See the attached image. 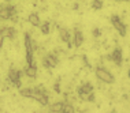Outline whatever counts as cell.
<instances>
[{"label":"cell","instance_id":"6da1fadb","mask_svg":"<svg viewBox=\"0 0 130 113\" xmlns=\"http://www.w3.org/2000/svg\"><path fill=\"white\" fill-rule=\"evenodd\" d=\"M25 49H26V63L27 64H33L34 63L33 53L37 49V45H36V41L31 40L30 33H25Z\"/></svg>","mask_w":130,"mask_h":113},{"label":"cell","instance_id":"7a4b0ae2","mask_svg":"<svg viewBox=\"0 0 130 113\" xmlns=\"http://www.w3.org/2000/svg\"><path fill=\"white\" fill-rule=\"evenodd\" d=\"M0 19L8 20L11 19L12 22H17V8L11 4L7 6H0Z\"/></svg>","mask_w":130,"mask_h":113},{"label":"cell","instance_id":"3957f363","mask_svg":"<svg viewBox=\"0 0 130 113\" xmlns=\"http://www.w3.org/2000/svg\"><path fill=\"white\" fill-rule=\"evenodd\" d=\"M94 74H96V78H97V79L101 80L103 83L111 84V83H114V80H115L114 75H112V74L108 71V70H105L104 67H97L96 71H94Z\"/></svg>","mask_w":130,"mask_h":113},{"label":"cell","instance_id":"277c9868","mask_svg":"<svg viewBox=\"0 0 130 113\" xmlns=\"http://www.w3.org/2000/svg\"><path fill=\"white\" fill-rule=\"evenodd\" d=\"M33 100H36L40 105H43V106H47L48 105V94L45 89L43 86H38V87H34V98Z\"/></svg>","mask_w":130,"mask_h":113},{"label":"cell","instance_id":"5b68a950","mask_svg":"<svg viewBox=\"0 0 130 113\" xmlns=\"http://www.w3.org/2000/svg\"><path fill=\"white\" fill-rule=\"evenodd\" d=\"M22 71H18V70H14V68H10L8 71V79L17 89H21L22 87V82H21V78H22Z\"/></svg>","mask_w":130,"mask_h":113},{"label":"cell","instance_id":"8992f818","mask_svg":"<svg viewBox=\"0 0 130 113\" xmlns=\"http://www.w3.org/2000/svg\"><path fill=\"white\" fill-rule=\"evenodd\" d=\"M111 23H112V26L118 30V33L121 34L122 37L126 36V25L122 22V19L119 18L118 15H112L111 16Z\"/></svg>","mask_w":130,"mask_h":113},{"label":"cell","instance_id":"52a82bcc","mask_svg":"<svg viewBox=\"0 0 130 113\" xmlns=\"http://www.w3.org/2000/svg\"><path fill=\"white\" fill-rule=\"evenodd\" d=\"M59 60H58V56L54 55V53H48L45 57L43 59V65L45 68H55L58 65Z\"/></svg>","mask_w":130,"mask_h":113},{"label":"cell","instance_id":"ba28073f","mask_svg":"<svg viewBox=\"0 0 130 113\" xmlns=\"http://www.w3.org/2000/svg\"><path fill=\"white\" fill-rule=\"evenodd\" d=\"M92 91H93V84H92V83H89V82L81 84V86L78 87V95H79L81 100H84V101L86 100V95H88V94H90Z\"/></svg>","mask_w":130,"mask_h":113},{"label":"cell","instance_id":"9c48e42d","mask_svg":"<svg viewBox=\"0 0 130 113\" xmlns=\"http://www.w3.org/2000/svg\"><path fill=\"white\" fill-rule=\"evenodd\" d=\"M108 59H110L111 61H114L117 65H121L122 61H123V55H122V51L119 48L114 49V51H112V53L108 56Z\"/></svg>","mask_w":130,"mask_h":113},{"label":"cell","instance_id":"30bf717a","mask_svg":"<svg viewBox=\"0 0 130 113\" xmlns=\"http://www.w3.org/2000/svg\"><path fill=\"white\" fill-rule=\"evenodd\" d=\"M25 75L27 78H31V79H34V78L37 76V65L36 63H33V64H27V67L25 68Z\"/></svg>","mask_w":130,"mask_h":113},{"label":"cell","instance_id":"8fae6325","mask_svg":"<svg viewBox=\"0 0 130 113\" xmlns=\"http://www.w3.org/2000/svg\"><path fill=\"white\" fill-rule=\"evenodd\" d=\"M84 42V33L79 29H74V47L79 48Z\"/></svg>","mask_w":130,"mask_h":113},{"label":"cell","instance_id":"7c38bea8","mask_svg":"<svg viewBox=\"0 0 130 113\" xmlns=\"http://www.w3.org/2000/svg\"><path fill=\"white\" fill-rule=\"evenodd\" d=\"M0 30H2L3 34H4V37H7L11 41L17 37V30L14 29V27H3V29H0Z\"/></svg>","mask_w":130,"mask_h":113},{"label":"cell","instance_id":"4fadbf2b","mask_svg":"<svg viewBox=\"0 0 130 113\" xmlns=\"http://www.w3.org/2000/svg\"><path fill=\"white\" fill-rule=\"evenodd\" d=\"M27 20H29V23L31 25V26H36V27H38V26L41 25L40 16H38V14H36V12H31V14H29V18H27Z\"/></svg>","mask_w":130,"mask_h":113},{"label":"cell","instance_id":"5bb4252c","mask_svg":"<svg viewBox=\"0 0 130 113\" xmlns=\"http://www.w3.org/2000/svg\"><path fill=\"white\" fill-rule=\"evenodd\" d=\"M59 36H60V40L63 42H69L71 40V33L67 29H63V27H59Z\"/></svg>","mask_w":130,"mask_h":113},{"label":"cell","instance_id":"9a60e30c","mask_svg":"<svg viewBox=\"0 0 130 113\" xmlns=\"http://www.w3.org/2000/svg\"><path fill=\"white\" fill-rule=\"evenodd\" d=\"M64 104H66V102H55V104H52L51 105V106H50V110L51 112H63V110H64Z\"/></svg>","mask_w":130,"mask_h":113},{"label":"cell","instance_id":"2e32d148","mask_svg":"<svg viewBox=\"0 0 130 113\" xmlns=\"http://www.w3.org/2000/svg\"><path fill=\"white\" fill-rule=\"evenodd\" d=\"M19 93H21L22 97H25V98H31V100L34 98V89H30V87H27V89H22Z\"/></svg>","mask_w":130,"mask_h":113},{"label":"cell","instance_id":"e0dca14e","mask_svg":"<svg viewBox=\"0 0 130 113\" xmlns=\"http://www.w3.org/2000/svg\"><path fill=\"white\" fill-rule=\"evenodd\" d=\"M38 27L41 29V33H43V34H48V33H50V30H51V25H50V22H47V20L43 22Z\"/></svg>","mask_w":130,"mask_h":113},{"label":"cell","instance_id":"ac0fdd59","mask_svg":"<svg viewBox=\"0 0 130 113\" xmlns=\"http://www.w3.org/2000/svg\"><path fill=\"white\" fill-rule=\"evenodd\" d=\"M92 8L93 10H101L103 8V0H92Z\"/></svg>","mask_w":130,"mask_h":113},{"label":"cell","instance_id":"d6986e66","mask_svg":"<svg viewBox=\"0 0 130 113\" xmlns=\"http://www.w3.org/2000/svg\"><path fill=\"white\" fill-rule=\"evenodd\" d=\"M74 106H73V105H70V104H64V113H74Z\"/></svg>","mask_w":130,"mask_h":113},{"label":"cell","instance_id":"ffe728a7","mask_svg":"<svg viewBox=\"0 0 130 113\" xmlns=\"http://www.w3.org/2000/svg\"><path fill=\"white\" fill-rule=\"evenodd\" d=\"M85 101H89V102H94V101H96V95H94L93 91H92L90 94L86 95V100H85Z\"/></svg>","mask_w":130,"mask_h":113},{"label":"cell","instance_id":"44dd1931","mask_svg":"<svg viewBox=\"0 0 130 113\" xmlns=\"http://www.w3.org/2000/svg\"><path fill=\"white\" fill-rule=\"evenodd\" d=\"M92 36H93L94 38L100 37V36H101V30L97 29V27H96V29H93V30H92Z\"/></svg>","mask_w":130,"mask_h":113},{"label":"cell","instance_id":"7402d4cb","mask_svg":"<svg viewBox=\"0 0 130 113\" xmlns=\"http://www.w3.org/2000/svg\"><path fill=\"white\" fill-rule=\"evenodd\" d=\"M54 91H55V93H60V83H59V82H56L54 84Z\"/></svg>","mask_w":130,"mask_h":113},{"label":"cell","instance_id":"603a6c76","mask_svg":"<svg viewBox=\"0 0 130 113\" xmlns=\"http://www.w3.org/2000/svg\"><path fill=\"white\" fill-rule=\"evenodd\" d=\"M4 38H6V37H4V34H3V33H2V30H0V48L3 47V42H4Z\"/></svg>","mask_w":130,"mask_h":113},{"label":"cell","instance_id":"cb8c5ba5","mask_svg":"<svg viewBox=\"0 0 130 113\" xmlns=\"http://www.w3.org/2000/svg\"><path fill=\"white\" fill-rule=\"evenodd\" d=\"M6 2H14V0H6Z\"/></svg>","mask_w":130,"mask_h":113},{"label":"cell","instance_id":"d4e9b609","mask_svg":"<svg viewBox=\"0 0 130 113\" xmlns=\"http://www.w3.org/2000/svg\"><path fill=\"white\" fill-rule=\"evenodd\" d=\"M115 2H121V0H115Z\"/></svg>","mask_w":130,"mask_h":113},{"label":"cell","instance_id":"484cf974","mask_svg":"<svg viewBox=\"0 0 130 113\" xmlns=\"http://www.w3.org/2000/svg\"><path fill=\"white\" fill-rule=\"evenodd\" d=\"M126 2H130V0H126Z\"/></svg>","mask_w":130,"mask_h":113},{"label":"cell","instance_id":"4316f807","mask_svg":"<svg viewBox=\"0 0 130 113\" xmlns=\"http://www.w3.org/2000/svg\"><path fill=\"white\" fill-rule=\"evenodd\" d=\"M0 20H2V19H0Z\"/></svg>","mask_w":130,"mask_h":113}]
</instances>
